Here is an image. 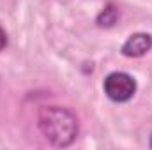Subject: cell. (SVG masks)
<instances>
[{"instance_id":"obj_4","label":"cell","mask_w":152,"mask_h":150,"mask_svg":"<svg viewBox=\"0 0 152 150\" xmlns=\"http://www.w3.org/2000/svg\"><path fill=\"white\" fill-rule=\"evenodd\" d=\"M117 20H118V9L115 7L113 4H108V5L97 14L96 23H97L99 27H103V28H110V27H113L115 23H117Z\"/></svg>"},{"instance_id":"obj_5","label":"cell","mask_w":152,"mask_h":150,"mask_svg":"<svg viewBox=\"0 0 152 150\" xmlns=\"http://www.w3.org/2000/svg\"><path fill=\"white\" fill-rule=\"evenodd\" d=\"M5 46H7V34H5V30L0 27V51H4Z\"/></svg>"},{"instance_id":"obj_2","label":"cell","mask_w":152,"mask_h":150,"mask_svg":"<svg viewBox=\"0 0 152 150\" xmlns=\"http://www.w3.org/2000/svg\"><path fill=\"white\" fill-rule=\"evenodd\" d=\"M103 88L108 99H112L113 103H127L134 97L136 94V79L127 73L122 71H115L104 78L103 81Z\"/></svg>"},{"instance_id":"obj_6","label":"cell","mask_w":152,"mask_h":150,"mask_svg":"<svg viewBox=\"0 0 152 150\" xmlns=\"http://www.w3.org/2000/svg\"><path fill=\"white\" fill-rule=\"evenodd\" d=\"M149 147L152 149V134H151V141H149Z\"/></svg>"},{"instance_id":"obj_3","label":"cell","mask_w":152,"mask_h":150,"mask_svg":"<svg viewBox=\"0 0 152 150\" xmlns=\"http://www.w3.org/2000/svg\"><path fill=\"white\" fill-rule=\"evenodd\" d=\"M151 50H152V36L145 34V32H136V34H131L126 39L120 51L127 58H138V57L147 55Z\"/></svg>"},{"instance_id":"obj_1","label":"cell","mask_w":152,"mask_h":150,"mask_svg":"<svg viewBox=\"0 0 152 150\" xmlns=\"http://www.w3.org/2000/svg\"><path fill=\"white\" fill-rule=\"evenodd\" d=\"M37 125L42 136L58 149L75 143L80 133V124L73 111L60 106H42L37 113Z\"/></svg>"}]
</instances>
